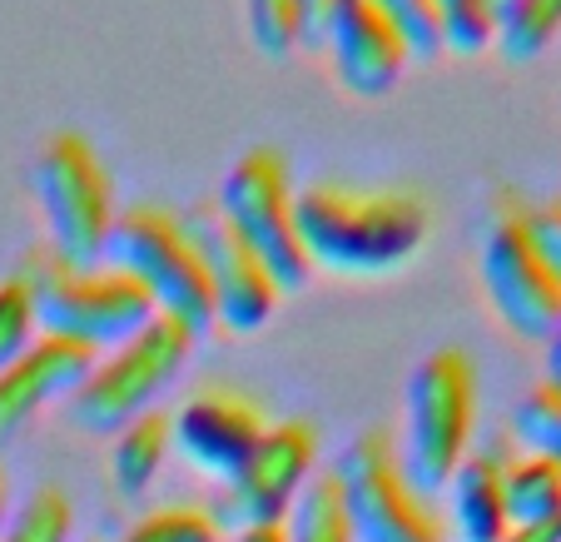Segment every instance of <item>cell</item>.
I'll return each instance as SVG.
<instances>
[{
  "label": "cell",
  "mask_w": 561,
  "mask_h": 542,
  "mask_svg": "<svg viewBox=\"0 0 561 542\" xmlns=\"http://www.w3.org/2000/svg\"><path fill=\"white\" fill-rule=\"evenodd\" d=\"M294 219L308 264L348 279H373L413 264L427 239L423 194L398 190V184L358 190L339 180H313L294 194Z\"/></svg>",
  "instance_id": "cell-1"
},
{
  "label": "cell",
  "mask_w": 561,
  "mask_h": 542,
  "mask_svg": "<svg viewBox=\"0 0 561 542\" xmlns=\"http://www.w3.org/2000/svg\"><path fill=\"white\" fill-rule=\"evenodd\" d=\"M35 308V329L60 339L115 349L129 334H139L159 308L125 269L115 264H70L50 245H31L15 269Z\"/></svg>",
  "instance_id": "cell-2"
},
{
  "label": "cell",
  "mask_w": 561,
  "mask_h": 542,
  "mask_svg": "<svg viewBox=\"0 0 561 542\" xmlns=\"http://www.w3.org/2000/svg\"><path fill=\"white\" fill-rule=\"evenodd\" d=\"M105 264L125 269V274L154 298L159 314L180 319L194 339L219 324L204 259H199V249H194L180 214L159 210V204L115 210V224H110V239H105Z\"/></svg>",
  "instance_id": "cell-3"
},
{
  "label": "cell",
  "mask_w": 561,
  "mask_h": 542,
  "mask_svg": "<svg viewBox=\"0 0 561 542\" xmlns=\"http://www.w3.org/2000/svg\"><path fill=\"white\" fill-rule=\"evenodd\" d=\"M472 424H477L472 353L457 349V343H443L408 379V428H403V448H398V463H403L408 483L423 498L447 488V478L467 458Z\"/></svg>",
  "instance_id": "cell-4"
},
{
  "label": "cell",
  "mask_w": 561,
  "mask_h": 542,
  "mask_svg": "<svg viewBox=\"0 0 561 542\" xmlns=\"http://www.w3.org/2000/svg\"><path fill=\"white\" fill-rule=\"evenodd\" d=\"M477 259L488 298L507 319L512 334L547 343L561 324V274L547 264L537 235L527 224V200L512 190H492L477 224Z\"/></svg>",
  "instance_id": "cell-5"
},
{
  "label": "cell",
  "mask_w": 561,
  "mask_h": 542,
  "mask_svg": "<svg viewBox=\"0 0 561 542\" xmlns=\"http://www.w3.org/2000/svg\"><path fill=\"white\" fill-rule=\"evenodd\" d=\"M194 353V334L170 314H154L139 334L100 353L90 379L70 394V424L85 433H119L184 373Z\"/></svg>",
  "instance_id": "cell-6"
},
{
  "label": "cell",
  "mask_w": 561,
  "mask_h": 542,
  "mask_svg": "<svg viewBox=\"0 0 561 542\" xmlns=\"http://www.w3.org/2000/svg\"><path fill=\"white\" fill-rule=\"evenodd\" d=\"M35 200L45 214L50 249L70 264H105V239L115 224V190H110L105 160L85 135L55 129L31 165Z\"/></svg>",
  "instance_id": "cell-7"
},
{
  "label": "cell",
  "mask_w": 561,
  "mask_h": 542,
  "mask_svg": "<svg viewBox=\"0 0 561 542\" xmlns=\"http://www.w3.org/2000/svg\"><path fill=\"white\" fill-rule=\"evenodd\" d=\"M294 180H288V160L278 149L254 145L229 165L219 184V214L229 219V229L264 259V269L274 274L278 294H294L313 279L304 245H298V219H294Z\"/></svg>",
  "instance_id": "cell-8"
},
{
  "label": "cell",
  "mask_w": 561,
  "mask_h": 542,
  "mask_svg": "<svg viewBox=\"0 0 561 542\" xmlns=\"http://www.w3.org/2000/svg\"><path fill=\"white\" fill-rule=\"evenodd\" d=\"M353 542H447L427 498L408 483L388 428L358 433L333 463Z\"/></svg>",
  "instance_id": "cell-9"
},
{
  "label": "cell",
  "mask_w": 561,
  "mask_h": 542,
  "mask_svg": "<svg viewBox=\"0 0 561 542\" xmlns=\"http://www.w3.org/2000/svg\"><path fill=\"white\" fill-rule=\"evenodd\" d=\"M318 473V433L298 418L268 424L264 438L254 443V453L239 463L224 493L214 498V522L224 532H244V528H278L294 508L298 488Z\"/></svg>",
  "instance_id": "cell-10"
},
{
  "label": "cell",
  "mask_w": 561,
  "mask_h": 542,
  "mask_svg": "<svg viewBox=\"0 0 561 542\" xmlns=\"http://www.w3.org/2000/svg\"><path fill=\"white\" fill-rule=\"evenodd\" d=\"M180 219L204 259V274H209V289H214V314H219L224 329L254 334L259 324H268V314H274V304H278V284L264 269V259L229 229L219 204L214 200L194 204Z\"/></svg>",
  "instance_id": "cell-11"
},
{
  "label": "cell",
  "mask_w": 561,
  "mask_h": 542,
  "mask_svg": "<svg viewBox=\"0 0 561 542\" xmlns=\"http://www.w3.org/2000/svg\"><path fill=\"white\" fill-rule=\"evenodd\" d=\"M264 408L239 388H199L170 414V438L199 473L229 483L254 443L264 438Z\"/></svg>",
  "instance_id": "cell-12"
},
{
  "label": "cell",
  "mask_w": 561,
  "mask_h": 542,
  "mask_svg": "<svg viewBox=\"0 0 561 542\" xmlns=\"http://www.w3.org/2000/svg\"><path fill=\"white\" fill-rule=\"evenodd\" d=\"M100 349L60 339V334H35L5 369H0V443H11L50 398H70L90 379Z\"/></svg>",
  "instance_id": "cell-13"
},
{
  "label": "cell",
  "mask_w": 561,
  "mask_h": 542,
  "mask_svg": "<svg viewBox=\"0 0 561 542\" xmlns=\"http://www.w3.org/2000/svg\"><path fill=\"white\" fill-rule=\"evenodd\" d=\"M323 45L333 50V65L353 95H388L398 86V75L408 70L403 35L373 0H339Z\"/></svg>",
  "instance_id": "cell-14"
},
{
  "label": "cell",
  "mask_w": 561,
  "mask_h": 542,
  "mask_svg": "<svg viewBox=\"0 0 561 542\" xmlns=\"http://www.w3.org/2000/svg\"><path fill=\"white\" fill-rule=\"evenodd\" d=\"M453 528L462 542H507V503H502V453H467L447 478Z\"/></svg>",
  "instance_id": "cell-15"
},
{
  "label": "cell",
  "mask_w": 561,
  "mask_h": 542,
  "mask_svg": "<svg viewBox=\"0 0 561 542\" xmlns=\"http://www.w3.org/2000/svg\"><path fill=\"white\" fill-rule=\"evenodd\" d=\"M170 448H174L170 414H159V408H149V414L135 418V424L119 428L115 448H110V483H115L119 498H125V503L145 498L149 483H154L159 468H164Z\"/></svg>",
  "instance_id": "cell-16"
},
{
  "label": "cell",
  "mask_w": 561,
  "mask_h": 542,
  "mask_svg": "<svg viewBox=\"0 0 561 542\" xmlns=\"http://www.w3.org/2000/svg\"><path fill=\"white\" fill-rule=\"evenodd\" d=\"M502 503H507V528L527 532L561 518V468L537 453L502 458Z\"/></svg>",
  "instance_id": "cell-17"
},
{
  "label": "cell",
  "mask_w": 561,
  "mask_h": 542,
  "mask_svg": "<svg viewBox=\"0 0 561 542\" xmlns=\"http://www.w3.org/2000/svg\"><path fill=\"white\" fill-rule=\"evenodd\" d=\"M284 542H353L348 532V508H343L339 473L323 468L298 488L294 508L284 518Z\"/></svg>",
  "instance_id": "cell-18"
},
{
  "label": "cell",
  "mask_w": 561,
  "mask_h": 542,
  "mask_svg": "<svg viewBox=\"0 0 561 542\" xmlns=\"http://www.w3.org/2000/svg\"><path fill=\"white\" fill-rule=\"evenodd\" d=\"M561 35V0H517L497 21V45L507 60H537Z\"/></svg>",
  "instance_id": "cell-19"
},
{
  "label": "cell",
  "mask_w": 561,
  "mask_h": 542,
  "mask_svg": "<svg viewBox=\"0 0 561 542\" xmlns=\"http://www.w3.org/2000/svg\"><path fill=\"white\" fill-rule=\"evenodd\" d=\"M75 532V508L70 498H65L60 488H35L31 498L21 503V508L5 518V528H0V542H70Z\"/></svg>",
  "instance_id": "cell-20"
},
{
  "label": "cell",
  "mask_w": 561,
  "mask_h": 542,
  "mask_svg": "<svg viewBox=\"0 0 561 542\" xmlns=\"http://www.w3.org/2000/svg\"><path fill=\"white\" fill-rule=\"evenodd\" d=\"M512 433H517L522 453H537L561 468V394L557 388H547V383L527 388L517 398V408H512Z\"/></svg>",
  "instance_id": "cell-21"
},
{
  "label": "cell",
  "mask_w": 561,
  "mask_h": 542,
  "mask_svg": "<svg viewBox=\"0 0 561 542\" xmlns=\"http://www.w3.org/2000/svg\"><path fill=\"white\" fill-rule=\"evenodd\" d=\"M115 542H229L209 508H154L135 518Z\"/></svg>",
  "instance_id": "cell-22"
},
{
  "label": "cell",
  "mask_w": 561,
  "mask_h": 542,
  "mask_svg": "<svg viewBox=\"0 0 561 542\" xmlns=\"http://www.w3.org/2000/svg\"><path fill=\"white\" fill-rule=\"evenodd\" d=\"M249 35L268 60H284L288 50L304 45V5L298 0H244Z\"/></svg>",
  "instance_id": "cell-23"
},
{
  "label": "cell",
  "mask_w": 561,
  "mask_h": 542,
  "mask_svg": "<svg viewBox=\"0 0 561 542\" xmlns=\"http://www.w3.org/2000/svg\"><path fill=\"white\" fill-rule=\"evenodd\" d=\"M443 21V45L457 55H477L497 41V11L492 0H433Z\"/></svg>",
  "instance_id": "cell-24"
},
{
  "label": "cell",
  "mask_w": 561,
  "mask_h": 542,
  "mask_svg": "<svg viewBox=\"0 0 561 542\" xmlns=\"http://www.w3.org/2000/svg\"><path fill=\"white\" fill-rule=\"evenodd\" d=\"M373 5L398 25V35H403V45H408V60H437V55L447 50L433 0H373Z\"/></svg>",
  "instance_id": "cell-25"
},
{
  "label": "cell",
  "mask_w": 561,
  "mask_h": 542,
  "mask_svg": "<svg viewBox=\"0 0 561 542\" xmlns=\"http://www.w3.org/2000/svg\"><path fill=\"white\" fill-rule=\"evenodd\" d=\"M35 308H31V294H25L21 279H0V369L35 339Z\"/></svg>",
  "instance_id": "cell-26"
},
{
  "label": "cell",
  "mask_w": 561,
  "mask_h": 542,
  "mask_svg": "<svg viewBox=\"0 0 561 542\" xmlns=\"http://www.w3.org/2000/svg\"><path fill=\"white\" fill-rule=\"evenodd\" d=\"M527 224H531V235H537L541 255H547V264L561 274V194L527 204Z\"/></svg>",
  "instance_id": "cell-27"
},
{
  "label": "cell",
  "mask_w": 561,
  "mask_h": 542,
  "mask_svg": "<svg viewBox=\"0 0 561 542\" xmlns=\"http://www.w3.org/2000/svg\"><path fill=\"white\" fill-rule=\"evenodd\" d=\"M298 5H304V45H323V31H329L339 0H298Z\"/></svg>",
  "instance_id": "cell-28"
},
{
  "label": "cell",
  "mask_w": 561,
  "mask_h": 542,
  "mask_svg": "<svg viewBox=\"0 0 561 542\" xmlns=\"http://www.w3.org/2000/svg\"><path fill=\"white\" fill-rule=\"evenodd\" d=\"M541 383L561 394V324L551 329V339H547V379H541Z\"/></svg>",
  "instance_id": "cell-29"
},
{
  "label": "cell",
  "mask_w": 561,
  "mask_h": 542,
  "mask_svg": "<svg viewBox=\"0 0 561 542\" xmlns=\"http://www.w3.org/2000/svg\"><path fill=\"white\" fill-rule=\"evenodd\" d=\"M229 542H284V522L278 528H244V532H233Z\"/></svg>",
  "instance_id": "cell-30"
},
{
  "label": "cell",
  "mask_w": 561,
  "mask_h": 542,
  "mask_svg": "<svg viewBox=\"0 0 561 542\" xmlns=\"http://www.w3.org/2000/svg\"><path fill=\"white\" fill-rule=\"evenodd\" d=\"M5 512H11V483H5V468H0V528H5Z\"/></svg>",
  "instance_id": "cell-31"
},
{
  "label": "cell",
  "mask_w": 561,
  "mask_h": 542,
  "mask_svg": "<svg viewBox=\"0 0 561 542\" xmlns=\"http://www.w3.org/2000/svg\"><path fill=\"white\" fill-rule=\"evenodd\" d=\"M512 5H517V0H492V11H497V21H502V15L512 11Z\"/></svg>",
  "instance_id": "cell-32"
}]
</instances>
